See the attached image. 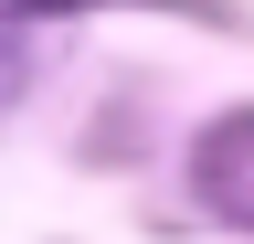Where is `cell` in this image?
Listing matches in <instances>:
<instances>
[{"label": "cell", "instance_id": "6da1fadb", "mask_svg": "<svg viewBox=\"0 0 254 244\" xmlns=\"http://www.w3.org/2000/svg\"><path fill=\"white\" fill-rule=\"evenodd\" d=\"M190 191H201V212H222L233 234H254V106L212 117V128L190 138Z\"/></svg>", "mask_w": 254, "mask_h": 244}, {"label": "cell", "instance_id": "7a4b0ae2", "mask_svg": "<svg viewBox=\"0 0 254 244\" xmlns=\"http://www.w3.org/2000/svg\"><path fill=\"white\" fill-rule=\"evenodd\" d=\"M21 11H74V0H21Z\"/></svg>", "mask_w": 254, "mask_h": 244}]
</instances>
